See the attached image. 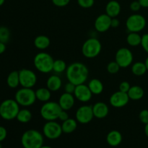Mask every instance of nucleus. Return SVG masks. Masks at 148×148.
<instances>
[{"label": "nucleus", "mask_w": 148, "mask_h": 148, "mask_svg": "<svg viewBox=\"0 0 148 148\" xmlns=\"http://www.w3.org/2000/svg\"><path fill=\"white\" fill-rule=\"evenodd\" d=\"M145 64L146 67H147V71H148V56H147V58H146L145 61Z\"/></svg>", "instance_id": "49530a36"}, {"label": "nucleus", "mask_w": 148, "mask_h": 148, "mask_svg": "<svg viewBox=\"0 0 148 148\" xmlns=\"http://www.w3.org/2000/svg\"><path fill=\"white\" fill-rule=\"evenodd\" d=\"M129 98L132 101H139L142 99L145 95V91L142 87L139 85H132L127 92Z\"/></svg>", "instance_id": "4be33fe9"}, {"label": "nucleus", "mask_w": 148, "mask_h": 148, "mask_svg": "<svg viewBox=\"0 0 148 148\" xmlns=\"http://www.w3.org/2000/svg\"><path fill=\"white\" fill-rule=\"evenodd\" d=\"M130 88H131V85H130V82H127V81H123L121 83L119 84V90L121 91V92H128V91L130 90Z\"/></svg>", "instance_id": "f704fd0d"}, {"label": "nucleus", "mask_w": 148, "mask_h": 148, "mask_svg": "<svg viewBox=\"0 0 148 148\" xmlns=\"http://www.w3.org/2000/svg\"><path fill=\"white\" fill-rule=\"evenodd\" d=\"M7 84L9 88H17L20 85V77H19V71H12L7 77Z\"/></svg>", "instance_id": "a878e982"}, {"label": "nucleus", "mask_w": 148, "mask_h": 148, "mask_svg": "<svg viewBox=\"0 0 148 148\" xmlns=\"http://www.w3.org/2000/svg\"><path fill=\"white\" fill-rule=\"evenodd\" d=\"M7 136V131L5 127L0 126V143L4 141Z\"/></svg>", "instance_id": "ea45409f"}, {"label": "nucleus", "mask_w": 148, "mask_h": 148, "mask_svg": "<svg viewBox=\"0 0 148 148\" xmlns=\"http://www.w3.org/2000/svg\"><path fill=\"white\" fill-rule=\"evenodd\" d=\"M62 129L63 133L65 134H71L76 130L77 127V121L75 119L69 118L66 121H62Z\"/></svg>", "instance_id": "b1692460"}, {"label": "nucleus", "mask_w": 148, "mask_h": 148, "mask_svg": "<svg viewBox=\"0 0 148 148\" xmlns=\"http://www.w3.org/2000/svg\"><path fill=\"white\" fill-rule=\"evenodd\" d=\"M122 134L118 130L109 132L106 136V142L111 147H117L122 142Z\"/></svg>", "instance_id": "6ab92c4d"}, {"label": "nucleus", "mask_w": 148, "mask_h": 148, "mask_svg": "<svg viewBox=\"0 0 148 148\" xmlns=\"http://www.w3.org/2000/svg\"><path fill=\"white\" fill-rule=\"evenodd\" d=\"M141 46L143 47V50L148 53V33L142 36Z\"/></svg>", "instance_id": "c9c22d12"}, {"label": "nucleus", "mask_w": 148, "mask_h": 148, "mask_svg": "<svg viewBox=\"0 0 148 148\" xmlns=\"http://www.w3.org/2000/svg\"><path fill=\"white\" fill-rule=\"evenodd\" d=\"M58 103L62 110L68 111L75 106V98L73 94L64 92L60 95Z\"/></svg>", "instance_id": "dca6fc26"}, {"label": "nucleus", "mask_w": 148, "mask_h": 148, "mask_svg": "<svg viewBox=\"0 0 148 148\" xmlns=\"http://www.w3.org/2000/svg\"><path fill=\"white\" fill-rule=\"evenodd\" d=\"M32 117H33V115H32V113L30 110L27 109V108H23V109H20L19 111L17 117H16V119L19 122L26 124V123H28L31 121Z\"/></svg>", "instance_id": "cd10ccee"}, {"label": "nucleus", "mask_w": 148, "mask_h": 148, "mask_svg": "<svg viewBox=\"0 0 148 148\" xmlns=\"http://www.w3.org/2000/svg\"><path fill=\"white\" fill-rule=\"evenodd\" d=\"M73 95L77 100L82 103L89 102L92 97L90 90L85 83L76 85Z\"/></svg>", "instance_id": "4468645a"}, {"label": "nucleus", "mask_w": 148, "mask_h": 148, "mask_svg": "<svg viewBox=\"0 0 148 148\" xmlns=\"http://www.w3.org/2000/svg\"><path fill=\"white\" fill-rule=\"evenodd\" d=\"M20 85L23 88H33L37 82V75L33 70L26 68L19 70Z\"/></svg>", "instance_id": "9b49d317"}, {"label": "nucleus", "mask_w": 148, "mask_h": 148, "mask_svg": "<svg viewBox=\"0 0 148 148\" xmlns=\"http://www.w3.org/2000/svg\"><path fill=\"white\" fill-rule=\"evenodd\" d=\"M94 118L92 106L83 105L79 106L76 111L75 119L78 123L82 124H87L90 122Z\"/></svg>", "instance_id": "f8f14e48"}, {"label": "nucleus", "mask_w": 148, "mask_h": 148, "mask_svg": "<svg viewBox=\"0 0 148 148\" xmlns=\"http://www.w3.org/2000/svg\"><path fill=\"white\" fill-rule=\"evenodd\" d=\"M147 20L140 14L134 13L129 16L126 21V27L130 33H140L146 27Z\"/></svg>", "instance_id": "6e6552de"}, {"label": "nucleus", "mask_w": 148, "mask_h": 148, "mask_svg": "<svg viewBox=\"0 0 148 148\" xmlns=\"http://www.w3.org/2000/svg\"><path fill=\"white\" fill-rule=\"evenodd\" d=\"M121 4L116 0H111L108 1L106 6V14H108L111 18L118 17L121 13Z\"/></svg>", "instance_id": "a211bd4d"}, {"label": "nucleus", "mask_w": 148, "mask_h": 148, "mask_svg": "<svg viewBox=\"0 0 148 148\" xmlns=\"http://www.w3.org/2000/svg\"><path fill=\"white\" fill-rule=\"evenodd\" d=\"M0 148H2V146H1V143H0Z\"/></svg>", "instance_id": "8fccbe9b"}, {"label": "nucleus", "mask_w": 148, "mask_h": 148, "mask_svg": "<svg viewBox=\"0 0 148 148\" xmlns=\"http://www.w3.org/2000/svg\"><path fill=\"white\" fill-rule=\"evenodd\" d=\"M78 5L84 9H89L95 4V0H77Z\"/></svg>", "instance_id": "473e14b6"}, {"label": "nucleus", "mask_w": 148, "mask_h": 148, "mask_svg": "<svg viewBox=\"0 0 148 148\" xmlns=\"http://www.w3.org/2000/svg\"><path fill=\"white\" fill-rule=\"evenodd\" d=\"M71 0H51L53 5L58 7H64L69 4Z\"/></svg>", "instance_id": "e433bc0d"}, {"label": "nucleus", "mask_w": 148, "mask_h": 148, "mask_svg": "<svg viewBox=\"0 0 148 148\" xmlns=\"http://www.w3.org/2000/svg\"><path fill=\"white\" fill-rule=\"evenodd\" d=\"M75 88H76V85L75 84L68 81L67 83L65 84L64 85V91L66 92H68V93L73 94L74 92H75Z\"/></svg>", "instance_id": "58836bf2"}, {"label": "nucleus", "mask_w": 148, "mask_h": 148, "mask_svg": "<svg viewBox=\"0 0 148 148\" xmlns=\"http://www.w3.org/2000/svg\"><path fill=\"white\" fill-rule=\"evenodd\" d=\"M62 80L57 75H52L46 81V88H49L51 92H56L62 88Z\"/></svg>", "instance_id": "aec40b11"}, {"label": "nucleus", "mask_w": 148, "mask_h": 148, "mask_svg": "<svg viewBox=\"0 0 148 148\" xmlns=\"http://www.w3.org/2000/svg\"><path fill=\"white\" fill-rule=\"evenodd\" d=\"M6 49H7V47H6V43H4L0 41V55L2 54L3 53L5 52Z\"/></svg>", "instance_id": "37998d69"}, {"label": "nucleus", "mask_w": 148, "mask_h": 148, "mask_svg": "<svg viewBox=\"0 0 148 148\" xmlns=\"http://www.w3.org/2000/svg\"><path fill=\"white\" fill-rule=\"evenodd\" d=\"M130 98L127 92L119 90L114 92L109 98V103L112 107L120 108L124 107L128 104Z\"/></svg>", "instance_id": "ddd939ff"}, {"label": "nucleus", "mask_w": 148, "mask_h": 148, "mask_svg": "<svg viewBox=\"0 0 148 148\" xmlns=\"http://www.w3.org/2000/svg\"><path fill=\"white\" fill-rule=\"evenodd\" d=\"M11 33L10 29L6 26H0V41L7 43L10 40Z\"/></svg>", "instance_id": "7c9ffc66"}, {"label": "nucleus", "mask_w": 148, "mask_h": 148, "mask_svg": "<svg viewBox=\"0 0 148 148\" xmlns=\"http://www.w3.org/2000/svg\"><path fill=\"white\" fill-rule=\"evenodd\" d=\"M40 148H53V147H50V146H49V145H43V146H41Z\"/></svg>", "instance_id": "09e8293b"}, {"label": "nucleus", "mask_w": 148, "mask_h": 148, "mask_svg": "<svg viewBox=\"0 0 148 148\" xmlns=\"http://www.w3.org/2000/svg\"><path fill=\"white\" fill-rule=\"evenodd\" d=\"M120 69H121V67H120L119 64L116 61H112V62H109L106 66L107 72L109 74H111V75H116V74H117L119 72Z\"/></svg>", "instance_id": "2f4dec72"}, {"label": "nucleus", "mask_w": 148, "mask_h": 148, "mask_svg": "<svg viewBox=\"0 0 148 148\" xmlns=\"http://www.w3.org/2000/svg\"><path fill=\"white\" fill-rule=\"evenodd\" d=\"M62 110L59 103L49 101L43 104L40 109V114L46 121H56Z\"/></svg>", "instance_id": "423d86ee"}, {"label": "nucleus", "mask_w": 148, "mask_h": 148, "mask_svg": "<svg viewBox=\"0 0 148 148\" xmlns=\"http://www.w3.org/2000/svg\"><path fill=\"white\" fill-rule=\"evenodd\" d=\"M144 131H145V135L147 136V137L148 138V124H145V126Z\"/></svg>", "instance_id": "a18cd8bd"}, {"label": "nucleus", "mask_w": 148, "mask_h": 148, "mask_svg": "<svg viewBox=\"0 0 148 148\" xmlns=\"http://www.w3.org/2000/svg\"><path fill=\"white\" fill-rule=\"evenodd\" d=\"M36 99L40 102L46 103L50 101L51 97V91L48 88H38L36 91Z\"/></svg>", "instance_id": "393cba45"}, {"label": "nucleus", "mask_w": 148, "mask_h": 148, "mask_svg": "<svg viewBox=\"0 0 148 148\" xmlns=\"http://www.w3.org/2000/svg\"><path fill=\"white\" fill-rule=\"evenodd\" d=\"M4 2H5V0H0V7L2 6L4 4Z\"/></svg>", "instance_id": "de8ad7c7"}, {"label": "nucleus", "mask_w": 148, "mask_h": 148, "mask_svg": "<svg viewBox=\"0 0 148 148\" xmlns=\"http://www.w3.org/2000/svg\"><path fill=\"white\" fill-rule=\"evenodd\" d=\"M14 100L18 104L23 107H29L33 106L36 101V92L33 88H23L17 90L14 95Z\"/></svg>", "instance_id": "0eeeda50"}, {"label": "nucleus", "mask_w": 148, "mask_h": 148, "mask_svg": "<svg viewBox=\"0 0 148 148\" xmlns=\"http://www.w3.org/2000/svg\"><path fill=\"white\" fill-rule=\"evenodd\" d=\"M142 36L139 33H130L127 36V43L132 47L141 46Z\"/></svg>", "instance_id": "c85d7f7f"}, {"label": "nucleus", "mask_w": 148, "mask_h": 148, "mask_svg": "<svg viewBox=\"0 0 148 148\" xmlns=\"http://www.w3.org/2000/svg\"><path fill=\"white\" fill-rule=\"evenodd\" d=\"M53 62L54 60L51 55L45 51L38 53L33 59V64L35 68L39 72L43 74L50 73L53 71Z\"/></svg>", "instance_id": "f03ea898"}, {"label": "nucleus", "mask_w": 148, "mask_h": 148, "mask_svg": "<svg viewBox=\"0 0 148 148\" xmlns=\"http://www.w3.org/2000/svg\"><path fill=\"white\" fill-rule=\"evenodd\" d=\"M141 8L142 6L140 5L138 0H137V1H133L130 5V10H131L132 12H137L140 11Z\"/></svg>", "instance_id": "4c0bfd02"}, {"label": "nucleus", "mask_w": 148, "mask_h": 148, "mask_svg": "<svg viewBox=\"0 0 148 148\" xmlns=\"http://www.w3.org/2000/svg\"><path fill=\"white\" fill-rule=\"evenodd\" d=\"M92 111H93L94 117L97 119H104L108 116L109 113V108L108 105L103 102H97L92 106Z\"/></svg>", "instance_id": "f3484780"}, {"label": "nucleus", "mask_w": 148, "mask_h": 148, "mask_svg": "<svg viewBox=\"0 0 148 148\" xmlns=\"http://www.w3.org/2000/svg\"><path fill=\"white\" fill-rule=\"evenodd\" d=\"M69 117V114H68L67 111H65V110H62L59 115V118L58 119H59L60 121H66V119H68Z\"/></svg>", "instance_id": "a19ab883"}, {"label": "nucleus", "mask_w": 148, "mask_h": 148, "mask_svg": "<svg viewBox=\"0 0 148 148\" xmlns=\"http://www.w3.org/2000/svg\"><path fill=\"white\" fill-rule=\"evenodd\" d=\"M120 21L117 17H114L111 18V27L113 28H117L119 26Z\"/></svg>", "instance_id": "79ce46f5"}, {"label": "nucleus", "mask_w": 148, "mask_h": 148, "mask_svg": "<svg viewBox=\"0 0 148 148\" xmlns=\"http://www.w3.org/2000/svg\"><path fill=\"white\" fill-rule=\"evenodd\" d=\"M34 46L39 50H46L51 44V40L48 36L45 35H39L34 39Z\"/></svg>", "instance_id": "412c9836"}, {"label": "nucleus", "mask_w": 148, "mask_h": 148, "mask_svg": "<svg viewBox=\"0 0 148 148\" xmlns=\"http://www.w3.org/2000/svg\"><path fill=\"white\" fill-rule=\"evenodd\" d=\"M21 144L24 148H40L43 145V134L36 130H28L21 137Z\"/></svg>", "instance_id": "7ed1b4c3"}, {"label": "nucleus", "mask_w": 148, "mask_h": 148, "mask_svg": "<svg viewBox=\"0 0 148 148\" xmlns=\"http://www.w3.org/2000/svg\"><path fill=\"white\" fill-rule=\"evenodd\" d=\"M134 55L128 48L122 47L117 50L115 54V61L121 68L129 67L132 64Z\"/></svg>", "instance_id": "9d476101"}, {"label": "nucleus", "mask_w": 148, "mask_h": 148, "mask_svg": "<svg viewBox=\"0 0 148 148\" xmlns=\"http://www.w3.org/2000/svg\"><path fill=\"white\" fill-rule=\"evenodd\" d=\"M67 65L66 62L62 59H56L53 62V72L56 74H61L66 72Z\"/></svg>", "instance_id": "c756f323"}, {"label": "nucleus", "mask_w": 148, "mask_h": 148, "mask_svg": "<svg viewBox=\"0 0 148 148\" xmlns=\"http://www.w3.org/2000/svg\"><path fill=\"white\" fill-rule=\"evenodd\" d=\"M88 88L90 90L92 95H100L103 92L104 89V86L103 82L100 79L94 78L92 79L88 85Z\"/></svg>", "instance_id": "5701e85b"}, {"label": "nucleus", "mask_w": 148, "mask_h": 148, "mask_svg": "<svg viewBox=\"0 0 148 148\" xmlns=\"http://www.w3.org/2000/svg\"><path fill=\"white\" fill-rule=\"evenodd\" d=\"M66 79L75 85L84 84L89 76V69L85 64L76 62L67 66L66 70Z\"/></svg>", "instance_id": "f257e3e1"}, {"label": "nucleus", "mask_w": 148, "mask_h": 148, "mask_svg": "<svg viewBox=\"0 0 148 148\" xmlns=\"http://www.w3.org/2000/svg\"><path fill=\"white\" fill-rule=\"evenodd\" d=\"M139 119H140V121L143 124H148V110L147 109H143L139 114Z\"/></svg>", "instance_id": "72a5a7b5"}, {"label": "nucleus", "mask_w": 148, "mask_h": 148, "mask_svg": "<svg viewBox=\"0 0 148 148\" xmlns=\"http://www.w3.org/2000/svg\"><path fill=\"white\" fill-rule=\"evenodd\" d=\"M102 50V44L96 38L87 39L82 46V53L87 59L97 57Z\"/></svg>", "instance_id": "39448f33"}, {"label": "nucleus", "mask_w": 148, "mask_h": 148, "mask_svg": "<svg viewBox=\"0 0 148 148\" xmlns=\"http://www.w3.org/2000/svg\"><path fill=\"white\" fill-rule=\"evenodd\" d=\"M62 125L56 121H46L43 127V134L49 140H56L62 134Z\"/></svg>", "instance_id": "1a4fd4ad"}, {"label": "nucleus", "mask_w": 148, "mask_h": 148, "mask_svg": "<svg viewBox=\"0 0 148 148\" xmlns=\"http://www.w3.org/2000/svg\"><path fill=\"white\" fill-rule=\"evenodd\" d=\"M138 1L140 2L142 7L148 8V0H138Z\"/></svg>", "instance_id": "c03bdc74"}, {"label": "nucleus", "mask_w": 148, "mask_h": 148, "mask_svg": "<svg viewBox=\"0 0 148 148\" xmlns=\"http://www.w3.org/2000/svg\"><path fill=\"white\" fill-rule=\"evenodd\" d=\"M111 17L107 14H101L96 17L94 27L98 33H105L111 28Z\"/></svg>", "instance_id": "2eb2a0df"}, {"label": "nucleus", "mask_w": 148, "mask_h": 148, "mask_svg": "<svg viewBox=\"0 0 148 148\" xmlns=\"http://www.w3.org/2000/svg\"><path fill=\"white\" fill-rule=\"evenodd\" d=\"M20 106L14 99H6L0 103V116L6 121H11L17 117Z\"/></svg>", "instance_id": "20e7f679"}, {"label": "nucleus", "mask_w": 148, "mask_h": 148, "mask_svg": "<svg viewBox=\"0 0 148 148\" xmlns=\"http://www.w3.org/2000/svg\"><path fill=\"white\" fill-rule=\"evenodd\" d=\"M131 70L133 75L137 77L143 76L147 72L145 64V62H137L132 64Z\"/></svg>", "instance_id": "bb28decb"}]
</instances>
